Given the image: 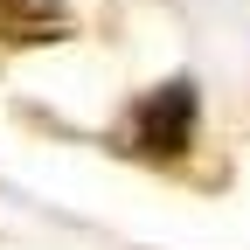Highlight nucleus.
Masks as SVG:
<instances>
[{
	"instance_id": "f257e3e1",
	"label": "nucleus",
	"mask_w": 250,
	"mask_h": 250,
	"mask_svg": "<svg viewBox=\"0 0 250 250\" xmlns=\"http://www.w3.org/2000/svg\"><path fill=\"white\" fill-rule=\"evenodd\" d=\"M195 118H202V90L188 77H167V83H153L132 104L118 146L132 153V160H146V167H174V160H188V146H195Z\"/></svg>"
},
{
	"instance_id": "f03ea898",
	"label": "nucleus",
	"mask_w": 250,
	"mask_h": 250,
	"mask_svg": "<svg viewBox=\"0 0 250 250\" xmlns=\"http://www.w3.org/2000/svg\"><path fill=\"white\" fill-rule=\"evenodd\" d=\"M70 35V14H62V0H0V42H62Z\"/></svg>"
}]
</instances>
